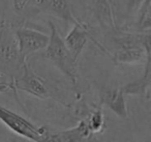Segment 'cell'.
Returning a JSON list of instances; mask_svg holds the SVG:
<instances>
[{
  "label": "cell",
  "mask_w": 151,
  "mask_h": 142,
  "mask_svg": "<svg viewBox=\"0 0 151 142\" xmlns=\"http://www.w3.org/2000/svg\"><path fill=\"white\" fill-rule=\"evenodd\" d=\"M34 7L37 13L52 16L66 23L80 22L73 14L68 0H37Z\"/></svg>",
  "instance_id": "9"
},
{
  "label": "cell",
  "mask_w": 151,
  "mask_h": 142,
  "mask_svg": "<svg viewBox=\"0 0 151 142\" xmlns=\"http://www.w3.org/2000/svg\"><path fill=\"white\" fill-rule=\"evenodd\" d=\"M145 64L144 74L138 78L137 80L121 86L122 91L124 94H130V96H142L149 101L150 99V82H151V57L146 60Z\"/></svg>",
  "instance_id": "12"
},
{
  "label": "cell",
  "mask_w": 151,
  "mask_h": 142,
  "mask_svg": "<svg viewBox=\"0 0 151 142\" xmlns=\"http://www.w3.org/2000/svg\"><path fill=\"white\" fill-rule=\"evenodd\" d=\"M25 59L22 58L18 49L14 29L9 25L0 28V72L15 80L21 75Z\"/></svg>",
  "instance_id": "3"
},
{
  "label": "cell",
  "mask_w": 151,
  "mask_h": 142,
  "mask_svg": "<svg viewBox=\"0 0 151 142\" xmlns=\"http://www.w3.org/2000/svg\"><path fill=\"white\" fill-rule=\"evenodd\" d=\"M6 80H11V81H14L13 79H11V78L6 77L5 75H3L1 72H0V82H2V81H6Z\"/></svg>",
  "instance_id": "15"
},
{
  "label": "cell",
  "mask_w": 151,
  "mask_h": 142,
  "mask_svg": "<svg viewBox=\"0 0 151 142\" xmlns=\"http://www.w3.org/2000/svg\"><path fill=\"white\" fill-rule=\"evenodd\" d=\"M15 1H16V0H14V2H15Z\"/></svg>",
  "instance_id": "16"
},
{
  "label": "cell",
  "mask_w": 151,
  "mask_h": 142,
  "mask_svg": "<svg viewBox=\"0 0 151 142\" xmlns=\"http://www.w3.org/2000/svg\"><path fill=\"white\" fill-rule=\"evenodd\" d=\"M29 1L30 0H16L15 2H14L15 9H17V11H21V9H24V7H25Z\"/></svg>",
  "instance_id": "14"
},
{
  "label": "cell",
  "mask_w": 151,
  "mask_h": 142,
  "mask_svg": "<svg viewBox=\"0 0 151 142\" xmlns=\"http://www.w3.org/2000/svg\"><path fill=\"white\" fill-rule=\"evenodd\" d=\"M124 96L125 94L122 91L121 87L104 88L101 91V105L109 108L120 118H126L128 113Z\"/></svg>",
  "instance_id": "11"
},
{
  "label": "cell",
  "mask_w": 151,
  "mask_h": 142,
  "mask_svg": "<svg viewBox=\"0 0 151 142\" xmlns=\"http://www.w3.org/2000/svg\"><path fill=\"white\" fill-rule=\"evenodd\" d=\"M49 27L51 34L49 36V42L45 48L44 56L50 61L59 72L67 77L73 84L78 81V61L73 59L70 52L67 49L63 38L52 21H49Z\"/></svg>",
  "instance_id": "2"
},
{
  "label": "cell",
  "mask_w": 151,
  "mask_h": 142,
  "mask_svg": "<svg viewBox=\"0 0 151 142\" xmlns=\"http://www.w3.org/2000/svg\"><path fill=\"white\" fill-rule=\"evenodd\" d=\"M73 28L63 41H64L65 45H66L67 49L69 50L73 59L78 61L79 57L82 54L88 41H92L96 46L99 45V41L95 40L94 36L90 33L88 26L86 24L80 21L78 23L73 24Z\"/></svg>",
  "instance_id": "7"
},
{
  "label": "cell",
  "mask_w": 151,
  "mask_h": 142,
  "mask_svg": "<svg viewBox=\"0 0 151 142\" xmlns=\"http://www.w3.org/2000/svg\"><path fill=\"white\" fill-rule=\"evenodd\" d=\"M15 36L17 40L18 49L22 58L27 60L30 55L45 50L49 42V36L35 30L33 28L19 26L15 30Z\"/></svg>",
  "instance_id": "6"
},
{
  "label": "cell",
  "mask_w": 151,
  "mask_h": 142,
  "mask_svg": "<svg viewBox=\"0 0 151 142\" xmlns=\"http://www.w3.org/2000/svg\"><path fill=\"white\" fill-rule=\"evenodd\" d=\"M94 134L90 130L85 119L81 118L78 125L66 130H54L48 127L46 141H62V142H82L90 141Z\"/></svg>",
  "instance_id": "8"
},
{
  "label": "cell",
  "mask_w": 151,
  "mask_h": 142,
  "mask_svg": "<svg viewBox=\"0 0 151 142\" xmlns=\"http://www.w3.org/2000/svg\"><path fill=\"white\" fill-rule=\"evenodd\" d=\"M151 0H142L141 5L137 13L134 21V31L136 32H150L151 28Z\"/></svg>",
  "instance_id": "13"
},
{
  "label": "cell",
  "mask_w": 151,
  "mask_h": 142,
  "mask_svg": "<svg viewBox=\"0 0 151 142\" xmlns=\"http://www.w3.org/2000/svg\"><path fill=\"white\" fill-rule=\"evenodd\" d=\"M93 17L105 36L113 33L119 28L116 23L115 13L111 0H94Z\"/></svg>",
  "instance_id": "10"
},
{
  "label": "cell",
  "mask_w": 151,
  "mask_h": 142,
  "mask_svg": "<svg viewBox=\"0 0 151 142\" xmlns=\"http://www.w3.org/2000/svg\"><path fill=\"white\" fill-rule=\"evenodd\" d=\"M14 88L16 91L21 90V91L27 92L40 100L53 99L62 104V102L58 98L57 90L46 79L38 76L32 70L27 60L24 63L21 75L14 80Z\"/></svg>",
  "instance_id": "4"
},
{
  "label": "cell",
  "mask_w": 151,
  "mask_h": 142,
  "mask_svg": "<svg viewBox=\"0 0 151 142\" xmlns=\"http://www.w3.org/2000/svg\"><path fill=\"white\" fill-rule=\"evenodd\" d=\"M0 121L17 135L31 141H46L48 125H37L22 115L0 105Z\"/></svg>",
  "instance_id": "5"
},
{
  "label": "cell",
  "mask_w": 151,
  "mask_h": 142,
  "mask_svg": "<svg viewBox=\"0 0 151 142\" xmlns=\"http://www.w3.org/2000/svg\"><path fill=\"white\" fill-rule=\"evenodd\" d=\"M105 42L110 44L105 53L116 64H144L151 57L150 32H126L118 28L105 36Z\"/></svg>",
  "instance_id": "1"
}]
</instances>
